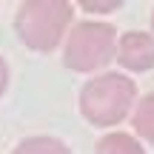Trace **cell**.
<instances>
[{
	"label": "cell",
	"mask_w": 154,
	"mask_h": 154,
	"mask_svg": "<svg viewBox=\"0 0 154 154\" xmlns=\"http://www.w3.org/2000/svg\"><path fill=\"white\" fill-rule=\"evenodd\" d=\"M137 100V86L131 77L106 72L97 74L80 91V114L91 126H117L131 111Z\"/></svg>",
	"instance_id": "1"
},
{
	"label": "cell",
	"mask_w": 154,
	"mask_h": 154,
	"mask_svg": "<svg viewBox=\"0 0 154 154\" xmlns=\"http://www.w3.org/2000/svg\"><path fill=\"white\" fill-rule=\"evenodd\" d=\"M72 14L74 9L66 0H29L17 9L14 17L17 37L32 51H51L63 40Z\"/></svg>",
	"instance_id": "2"
},
{
	"label": "cell",
	"mask_w": 154,
	"mask_h": 154,
	"mask_svg": "<svg viewBox=\"0 0 154 154\" xmlns=\"http://www.w3.org/2000/svg\"><path fill=\"white\" fill-rule=\"evenodd\" d=\"M117 54V34L109 23L83 20L69 32L66 49H63V63L72 72H97L109 66Z\"/></svg>",
	"instance_id": "3"
},
{
	"label": "cell",
	"mask_w": 154,
	"mask_h": 154,
	"mask_svg": "<svg viewBox=\"0 0 154 154\" xmlns=\"http://www.w3.org/2000/svg\"><path fill=\"white\" fill-rule=\"evenodd\" d=\"M114 57L128 72H149L154 69V37L149 32H126L117 40Z\"/></svg>",
	"instance_id": "4"
},
{
	"label": "cell",
	"mask_w": 154,
	"mask_h": 154,
	"mask_svg": "<svg viewBox=\"0 0 154 154\" xmlns=\"http://www.w3.org/2000/svg\"><path fill=\"white\" fill-rule=\"evenodd\" d=\"M94 154H146V151H143V146H140L131 134L114 131V134H106V137L97 143V151Z\"/></svg>",
	"instance_id": "5"
},
{
	"label": "cell",
	"mask_w": 154,
	"mask_h": 154,
	"mask_svg": "<svg viewBox=\"0 0 154 154\" xmlns=\"http://www.w3.org/2000/svg\"><path fill=\"white\" fill-rule=\"evenodd\" d=\"M131 126H134V131H137L143 140L154 143V91L146 94V97L137 103L134 117H131Z\"/></svg>",
	"instance_id": "6"
},
{
	"label": "cell",
	"mask_w": 154,
	"mask_h": 154,
	"mask_svg": "<svg viewBox=\"0 0 154 154\" xmlns=\"http://www.w3.org/2000/svg\"><path fill=\"white\" fill-rule=\"evenodd\" d=\"M11 154H72V151L57 137H26Z\"/></svg>",
	"instance_id": "7"
},
{
	"label": "cell",
	"mask_w": 154,
	"mask_h": 154,
	"mask_svg": "<svg viewBox=\"0 0 154 154\" xmlns=\"http://www.w3.org/2000/svg\"><path fill=\"white\" fill-rule=\"evenodd\" d=\"M83 9H86V11H114V9H120V0H111V3H91V0H83Z\"/></svg>",
	"instance_id": "8"
},
{
	"label": "cell",
	"mask_w": 154,
	"mask_h": 154,
	"mask_svg": "<svg viewBox=\"0 0 154 154\" xmlns=\"http://www.w3.org/2000/svg\"><path fill=\"white\" fill-rule=\"evenodd\" d=\"M6 86H9V69H6L3 57H0V94L6 91Z\"/></svg>",
	"instance_id": "9"
},
{
	"label": "cell",
	"mask_w": 154,
	"mask_h": 154,
	"mask_svg": "<svg viewBox=\"0 0 154 154\" xmlns=\"http://www.w3.org/2000/svg\"><path fill=\"white\" fill-rule=\"evenodd\" d=\"M151 26H154V14H151Z\"/></svg>",
	"instance_id": "10"
}]
</instances>
